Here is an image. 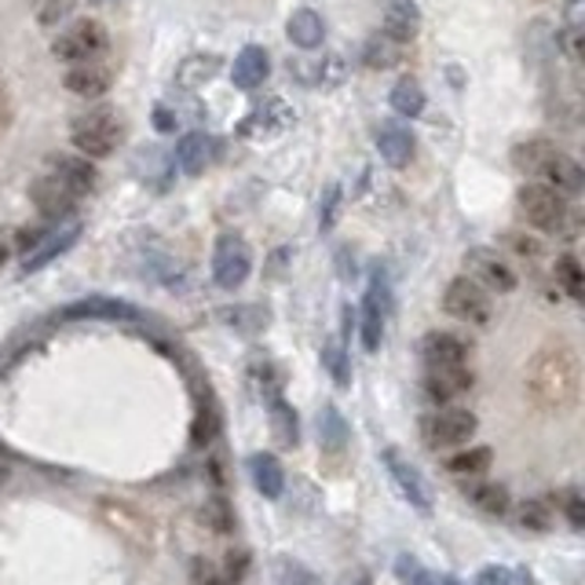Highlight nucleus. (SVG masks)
<instances>
[{
  "label": "nucleus",
  "instance_id": "nucleus-42",
  "mask_svg": "<svg viewBox=\"0 0 585 585\" xmlns=\"http://www.w3.org/2000/svg\"><path fill=\"white\" fill-rule=\"evenodd\" d=\"M201 523L217 534H231L234 531V512H231V505H227V498H209L206 505H201Z\"/></svg>",
  "mask_w": 585,
  "mask_h": 585
},
{
  "label": "nucleus",
  "instance_id": "nucleus-56",
  "mask_svg": "<svg viewBox=\"0 0 585 585\" xmlns=\"http://www.w3.org/2000/svg\"><path fill=\"white\" fill-rule=\"evenodd\" d=\"M88 4H95V8H103V4H114V0H88Z\"/></svg>",
  "mask_w": 585,
  "mask_h": 585
},
{
  "label": "nucleus",
  "instance_id": "nucleus-47",
  "mask_svg": "<svg viewBox=\"0 0 585 585\" xmlns=\"http://www.w3.org/2000/svg\"><path fill=\"white\" fill-rule=\"evenodd\" d=\"M556 44L564 48L571 63H582V27H564L556 33Z\"/></svg>",
  "mask_w": 585,
  "mask_h": 585
},
{
  "label": "nucleus",
  "instance_id": "nucleus-24",
  "mask_svg": "<svg viewBox=\"0 0 585 585\" xmlns=\"http://www.w3.org/2000/svg\"><path fill=\"white\" fill-rule=\"evenodd\" d=\"M212 150H217V143H212L206 133H190V136H184L180 143H176L173 165H180V173H187V176H201L209 169Z\"/></svg>",
  "mask_w": 585,
  "mask_h": 585
},
{
  "label": "nucleus",
  "instance_id": "nucleus-3",
  "mask_svg": "<svg viewBox=\"0 0 585 585\" xmlns=\"http://www.w3.org/2000/svg\"><path fill=\"white\" fill-rule=\"evenodd\" d=\"M476 428H480L476 414L461 410V406H439L421 417V439L432 450H461L476 436Z\"/></svg>",
  "mask_w": 585,
  "mask_h": 585
},
{
  "label": "nucleus",
  "instance_id": "nucleus-16",
  "mask_svg": "<svg viewBox=\"0 0 585 585\" xmlns=\"http://www.w3.org/2000/svg\"><path fill=\"white\" fill-rule=\"evenodd\" d=\"M374 143H377L380 158H385L391 169H406V165L414 161V150H417L414 133L399 122H380L374 128Z\"/></svg>",
  "mask_w": 585,
  "mask_h": 585
},
{
  "label": "nucleus",
  "instance_id": "nucleus-43",
  "mask_svg": "<svg viewBox=\"0 0 585 585\" xmlns=\"http://www.w3.org/2000/svg\"><path fill=\"white\" fill-rule=\"evenodd\" d=\"M274 571H279V575H274V585H315L312 571L301 567V564H293V560H279Z\"/></svg>",
  "mask_w": 585,
  "mask_h": 585
},
{
  "label": "nucleus",
  "instance_id": "nucleus-18",
  "mask_svg": "<svg viewBox=\"0 0 585 585\" xmlns=\"http://www.w3.org/2000/svg\"><path fill=\"white\" fill-rule=\"evenodd\" d=\"M421 359L425 366H461L469 363V341L458 337V333L432 330L421 341Z\"/></svg>",
  "mask_w": 585,
  "mask_h": 585
},
{
  "label": "nucleus",
  "instance_id": "nucleus-10",
  "mask_svg": "<svg viewBox=\"0 0 585 585\" xmlns=\"http://www.w3.org/2000/svg\"><path fill=\"white\" fill-rule=\"evenodd\" d=\"M464 279H472L487 293H512L520 285L516 271L498 253H491V249H469V257H464Z\"/></svg>",
  "mask_w": 585,
  "mask_h": 585
},
{
  "label": "nucleus",
  "instance_id": "nucleus-41",
  "mask_svg": "<svg viewBox=\"0 0 585 585\" xmlns=\"http://www.w3.org/2000/svg\"><path fill=\"white\" fill-rule=\"evenodd\" d=\"M472 585H534L531 571L527 567H483L480 575L472 578Z\"/></svg>",
  "mask_w": 585,
  "mask_h": 585
},
{
  "label": "nucleus",
  "instance_id": "nucleus-21",
  "mask_svg": "<svg viewBox=\"0 0 585 585\" xmlns=\"http://www.w3.org/2000/svg\"><path fill=\"white\" fill-rule=\"evenodd\" d=\"M560 154H564V150H560L556 143L527 139V143H516V147H512V165H516L520 173L534 176V180H545V173L553 169Z\"/></svg>",
  "mask_w": 585,
  "mask_h": 585
},
{
  "label": "nucleus",
  "instance_id": "nucleus-5",
  "mask_svg": "<svg viewBox=\"0 0 585 585\" xmlns=\"http://www.w3.org/2000/svg\"><path fill=\"white\" fill-rule=\"evenodd\" d=\"M520 217L534 231H560L567 220V198L549 184H523L516 195Z\"/></svg>",
  "mask_w": 585,
  "mask_h": 585
},
{
  "label": "nucleus",
  "instance_id": "nucleus-27",
  "mask_svg": "<svg viewBox=\"0 0 585 585\" xmlns=\"http://www.w3.org/2000/svg\"><path fill=\"white\" fill-rule=\"evenodd\" d=\"M348 421L341 417L337 406H322L318 414V443L322 453H330V458H344V450H348Z\"/></svg>",
  "mask_w": 585,
  "mask_h": 585
},
{
  "label": "nucleus",
  "instance_id": "nucleus-33",
  "mask_svg": "<svg viewBox=\"0 0 585 585\" xmlns=\"http://www.w3.org/2000/svg\"><path fill=\"white\" fill-rule=\"evenodd\" d=\"M491 461H494L491 447H469V450H458L453 458H447V472L461 476V480H476V476H483L487 469H491Z\"/></svg>",
  "mask_w": 585,
  "mask_h": 585
},
{
  "label": "nucleus",
  "instance_id": "nucleus-11",
  "mask_svg": "<svg viewBox=\"0 0 585 585\" xmlns=\"http://www.w3.org/2000/svg\"><path fill=\"white\" fill-rule=\"evenodd\" d=\"M30 201L38 206V212L44 220H63L77 209L81 195L66 180H59L55 173H44L41 180L30 187Z\"/></svg>",
  "mask_w": 585,
  "mask_h": 585
},
{
  "label": "nucleus",
  "instance_id": "nucleus-45",
  "mask_svg": "<svg viewBox=\"0 0 585 585\" xmlns=\"http://www.w3.org/2000/svg\"><path fill=\"white\" fill-rule=\"evenodd\" d=\"M223 578H227V585H234V582H242L246 578V571H249V553L246 549H231V553H227V560H223Z\"/></svg>",
  "mask_w": 585,
  "mask_h": 585
},
{
  "label": "nucleus",
  "instance_id": "nucleus-12",
  "mask_svg": "<svg viewBox=\"0 0 585 585\" xmlns=\"http://www.w3.org/2000/svg\"><path fill=\"white\" fill-rule=\"evenodd\" d=\"M388 285L380 274H374V282H369V290L363 296V322H359V337H363V348L366 352H377L380 341H385V322H388Z\"/></svg>",
  "mask_w": 585,
  "mask_h": 585
},
{
  "label": "nucleus",
  "instance_id": "nucleus-6",
  "mask_svg": "<svg viewBox=\"0 0 585 585\" xmlns=\"http://www.w3.org/2000/svg\"><path fill=\"white\" fill-rule=\"evenodd\" d=\"M249 271H253V249L246 238L220 234L217 249H212V282L220 290H238L249 279Z\"/></svg>",
  "mask_w": 585,
  "mask_h": 585
},
{
  "label": "nucleus",
  "instance_id": "nucleus-1",
  "mask_svg": "<svg viewBox=\"0 0 585 585\" xmlns=\"http://www.w3.org/2000/svg\"><path fill=\"white\" fill-rule=\"evenodd\" d=\"M523 388H527V399L539 406L542 414L575 410L578 396H582L578 352L564 341L545 344V348L531 355L527 374H523Z\"/></svg>",
  "mask_w": 585,
  "mask_h": 585
},
{
  "label": "nucleus",
  "instance_id": "nucleus-35",
  "mask_svg": "<svg viewBox=\"0 0 585 585\" xmlns=\"http://www.w3.org/2000/svg\"><path fill=\"white\" fill-rule=\"evenodd\" d=\"M403 63V44L388 41L385 33H377V38H369L363 48V66L369 70H391Z\"/></svg>",
  "mask_w": 585,
  "mask_h": 585
},
{
  "label": "nucleus",
  "instance_id": "nucleus-4",
  "mask_svg": "<svg viewBox=\"0 0 585 585\" xmlns=\"http://www.w3.org/2000/svg\"><path fill=\"white\" fill-rule=\"evenodd\" d=\"M106 44H111V38H106V27L100 19H77L52 41V55L59 63L74 66V63H88V59H100L106 52Z\"/></svg>",
  "mask_w": 585,
  "mask_h": 585
},
{
  "label": "nucleus",
  "instance_id": "nucleus-32",
  "mask_svg": "<svg viewBox=\"0 0 585 585\" xmlns=\"http://www.w3.org/2000/svg\"><path fill=\"white\" fill-rule=\"evenodd\" d=\"M268 414H271V428H274V439H279L282 447H296L301 443V417L290 403L282 396L268 399Z\"/></svg>",
  "mask_w": 585,
  "mask_h": 585
},
{
  "label": "nucleus",
  "instance_id": "nucleus-44",
  "mask_svg": "<svg viewBox=\"0 0 585 585\" xmlns=\"http://www.w3.org/2000/svg\"><path fill=\"white\" fill-rule=\"evenodd\" d=\"M190 585H227L223 571L217 564H209V560H195L190 564Z\"/></svg>",
  "mask_w": 585,
  "mask_h": 585
},
{
  "label": "nucleus",
  "instance_id": "nucleus-50",
  "mask_svg": "<svg viewBox=\"0 0 585 585\" xmlns=\"http://www.w3.org/2000/svg\"><path fill=\"white\" fill-rule=\"evenodd\" d=\"M564 512H567L571 527H582V523H585V501H582L578 491H567L564 494Z\"/></svg>",
  "mask_w": 585,
  "mask_h": 585
},
{
  "label": "nucleus",
  "instance_id": "nucleus-34",
  "mask_svg": "<svg viewBox=\"0 0 585 585\" xmlns=\"http://www.w3.org/2000/svg\"><path fill=\"white\" fill-rule=\"evenodd\" d=\"M220 425H223L220 406H217V399H212V391H206V396L198 399V414H195V443L209 447L212 439L220 436Z\"/></svg>",
  "mask_w": 585,
  "mask_h": 585
},
{
  "label": "nucleus",
  "instance_id": "nucleus-30",
  "mask_svg": "<svg viewBox=\"0 0 585 585\" xmlns=\"http://www.w3.org/2000/svg\"><path fill=\"white\" fill-rule=\"evenodd\" d=\"M388 103H391V111H396L399 117H421L425 114V103H428V95L421 88V81L417 77H399L396 85H391V95H388Z\"/></svg>",
  "mask_w": 585,
  "mask_h": 585
},
{
  "label": "nucleus",
  "instance_id": "nucleus-54",
  "mask_svg": "<svg viewBox=\"0 0 585 585\" xmlns=\"http://www.w3.org/2000/svg\"><path fill=\"white\" fill-rule=\"evenodd\" d=\"M8 257H11V238H8L4 231H0V268L8 264Z\"/></svg>",
  "mask_w": 585,
  "mask_h": 585
},
{
  "label": "nucleus",
  "instance_id": "nucleus-14",
  "mask_svg": "<svg viewBox=\"0 0 585 585\" xmlns=\"http://www.w3.org/2000/svg\"><path fill=\"white\" fill-rule=\"evenodd\" d=\"M63 322H77V318H106V322H139L143 312L136 304L128 301H117V296H85V301H74L66 304L63 312H59Z\"/></svg>",
  "mask_w": 585,
  "mask_h": 585
},
{
  "label": "nucleus",
  "instance_id": "nucleus-49",
  "mask_svg": "<svg viewBox=\"0 0 585 585\" xmlns=\"http://www.w3.org/2000/svg\"><path fill=\"white\" fill-rule=\"evenodd\" d=\"M337 206H341V184H330L326 201H322V217H318V227H322V231H330L333 220H337Z\"/></svg>",
  "mask_w": 585,
  "mask_h": 585
},
{
  "label": "nucleus",
  "instance_id": "nucleus-36",
  "mask_svg": "<svg viewBox=\"0 0 585 585\" xmlns=\"http://www.w3.org/2000/svg\"><path fill=\"white\" fill-rule=\"evenodd\" d=\"M509 512H516V523L523 531H539V534H545L549 527H553V509L545 505V501H539V498H527V501H520L516 509H509Z\"/></svg>",
  "mask_w": 585,
  "mask_h": 585
},
{
  "label": "nucleus",
  "instance_id": "nucleus-46",
  "mask_svg": "<svg viewBox=\"0 0 585 585\" xmlns=\"http://www.w3.org/2000/svg\"><path fill=\"white\" fill-rule=\"evenodd\" d=\"M512 253H520V257H527V260H534V257H542V242L539 238H531V234H520V231H512V234H505L501 238Z\"/></svg>",
  "mask_w": 585,
  "mask_h": 585
},
{
  "label": "nucleus",
  "instance_id": "nucleus-51",
  "mask_svg": "<svg viewBox=\"0 0 585 585\" xmlns=\"http://www.w3.org/2000/svg\"><path fill=\"white\" fill-rule=\"evenodd\" d=\"M154 125H158V133H176L180 128V114H173L169 106H158L154 111Z\"/></svg>",
  "mask_w": 585,
  "mask_h": 585
},
{
  "label": "nucleus",
  "instance_id": "nucleus-22",
  "mask_svg": "<svg viewBox=\"0 0 585 585\" xmlns=\"http://www.w3.org/2000/svg\"><path fill=\"white\" fill-rule=\"evenodd\" d=\"M421 30V11H417L414 0H388L385 8V22H380V33L396 44H410Z\"/></svg>",
  "mask_w": 585,
  "mask_h": 585
},
{
  "label": "nucleus",
  "instance_id": "nucleus-40",
  "mask_svg": "<svg viewBox=\"0 0 585 585\" xmlns=\"http://www.w3.org/2000/svg\"><path fill=\"white\" fill-rule=\"evenodd\" d=\"M322 366L330 369V377H333V385L337 388L352 385V363H348V355H344V344L330 341L326 348H322Z\"/></svg>",
  "mask_w": 585,
  "mask_h": 585
},
{
  "label": "nucleus",
  "instance_id": "nucleus-19",
  "mask_svg": "<svg viewBox=\"0 0 585 585\" xmlns=\"http://www.w3.org/2000/svg\"><path fill=\"white\" fill-rule=\"evenodd\" d=\"M48 173H55L59 180H66L77 195H88V190L100 184V169H95V161H88L85 154H63L59 150V154L48 158Z\"/></svg>",
  "mask_w": 585,
  "mask_h": 585
},
{
  "label": "nucleus",
  "instance_id": "nucleus-48",
  "mask_svg": "<svg viewBox=\"0 0 585 585\" xmlns=\"http://www.w3.org/2000/svg\"><path fill=\"white\" fill-rule=\"evenodd\" d=\"M70 8H74V0H44L41 4V27H55L59 19L70 15Z\"/></svg>",
  "mask_w": 585,
  "mask_h": 585
},
{
  "label": "nucleus",
  "instance_id": "nucleus-17",
  "mask_svg": "<svg viewBox=\"0 0 585 585\" xmlns=\"http://www.w3.org/2000/svg\"><path fill=\"white\" fill-rule=\"evenodd\" d=\"M348 66H344L341 55H322V59H301V63H290V77L301 81L307 88H333L341 85Z\"/></svg>",
  "mask_w": 585,
  "mask_h": 585
},
{
  "label": "nucleus",
  "instance_id": "nucleus-55",
  "mask_svg": "<svg viewBox=\"0 0 585 585\" xmlns=\"http://www.w3.org/2000/svg\"><path fill=\"white\" fill-rule=\"evenodd\" d=\"M348 585H374V582H369V575H359V578H352Z\"/></svg>",
  "mask_w": 585,
  "mask_h": 585
},
{
  "label": "nucleus",
  "instance_id": "nucleus-23",
  "mask_svg": "<svg viewBox=\"0 0 585 585\" xmlns=\"http://www.w3.org/2000/svg\"><path fill=\"white\" fill-rule=\"evenodd\" d=\"M81 238V223H66V227H59V231H52L44 238V242L38 246V249H30L27 253V260H22V271L27 274H33V271H41V268H48L52 260H59L63 253H70L74 249V242Z\"/></svg>",
  "mask_w": 585,
  "mask_h": 585
},
{
  "label": "nucleus",
  "instance_id": "nucleus-2",
  "mask_svg": "<svg viewBox=\"0 0 585 585\" xmlns=\"http://www.w3.org/2000/svg\"><path fill=\"white\" fill-rule=\"evenodd\" d=\"M122 139H125V128H122V117L114 111H92L85 117H74V125H70V143H74V150L85 154L88 161L111 158V154L122 147Z\"/></svg>",
  "mask_w": 585,
  "mask_h": 585
},
{
  "label": "nucleus",
  "instance_id": "nucleus-25",
  "mask_svg": "<svg viewBox=\"0 0 585 585\" xmlns=\"http://www.w3.org/2000/svg\"><path fill=\"white\" fill-rule=\"evenodd\" d=\"M464 498L472 501L476 509L483 512V516H509V509H512V498H509V487H501V483H487V480H464Z\"/></svg>",
  "mask_w": 585,
  "mask_h": 585
},
{
  "label": "nucleus",
  "instance_id": "nucleus-28",
  "mask_svg": "<svg viewBox=\"0 0 585 585\" xmlns=\"http://www.w3.org/2000/svg\"><path fill=\"white\" fill-rule=\"evenodd\" d=\"M217 74H220V55H187L184 63L176 66V85L187 92H198Z\"/></svg>",
  "mask_w": 585,
  "mask_h": 585
},
{
  "label": "nucleus",
  "instance_id": "nucleus-26",
  "mask_svg": "<svg viewBox=\"0 0 585 585\" xmlns=\"http://www.w3.org/2000/svg\"><path fill=\"white\" fill-rule=\"evenodd\" d=\"M285 33H290V41L296 48L315 52V48H322V41H326V22H322L315 8H301V11H293L290 22H285Z\"/></svg>",
  "mask_w": 585,
  "mask_h": 585
},
{
  "label": "nucleus",
  "instance_id": "nucleus-13",
  "mask_svg": "<svg viewBox=\"0 0 585 585\" xmlns=\"http://www.w3.org/2000/svg\"><path fill=\"white\" fill-rule=\"evenodd\" d=\"M472 385H476V377L464 363L461 366H428L425 380H421L425 396L436 406H450L453 399H461L464 391H472Z\"/></svg>",
  "mask_w": 585,
  "mask_h": 585
},
{
  "label": "nucleus",
  "instance_id": "nucleus-9",
  "mask_svg": "<svg viewBox=\"0 0 585 585\" xmlns=\"http://www.w3.org/2000/svg\"><path fill=\"white\" fill-rule=\"evenodd\" d=\"M293 122H296L293 106L285 103V100H279V95H271V100L257 103L253 111H249L242 122H238V136L253 139V143H264V139L282 136Z\"/></svg>",
  "mask_w": 585,
  "mask_h": 585
},
{
  "label": "nucleus",
  "instance_id": "nucleus-20",
  "mask_svg": "<svg viewBox=\"0 0 585 585\" xmlns=\"http://www.w3.org/2000/svg\"><path fill=\"white\" fill-rule=\"evenodd\" d=\"M268 77H271V55H268V48L249 44V48H242V52L234 55V66H231L234 88L253 92V88L264 85Z\"/></svg>",
  "mask_w": 585,
  "mask_h": 585
},
{
  "label": "nucleus",
  "instance_id": "nucleus-52",
  "mask_svg": "<svg viewBox=\"0 0 585 585\" xmlns=\"http://www.w3.org/2000/svg\"><path fill=\"white\" fill-rule=\"evenodd\" d=\"M8 125H11V100H8V88L0 85V136L8 133Z\"/></svg>",
  "mask_w": 585,
  "mask_h": 585
},
{
  "label": "nucleus",
  "instance_id": "nucleus-39",
  "mask_svg": "<svg viewBox=\"0 0 585 585\" xmlns=\"http://www.w3.org/2000/svg\"><path fill=\"white\" fill-rule=\"evenodd\" d=\"M396 578L403 585H453L447 575H436V571H428L421 560H414V556L396 560Z\"/></svg>",
  "mask_w": 585,
  "mask_h": 585
},
{
  "label": "nucleus",
  "instance_id": "nucleus-15",
  "mask_svg": "<svg viewBox=\"0 0 585 585\" xmlns=\"http://www.w3.org/2000/svg\"><path fill=\"white\" fill-rule=\"evenodd\" d=\"M66 88L81 95V100H100L114 85V70L103 59H88V63H74L66 70Z\"/></svg>",
  "mask_w": 585,
  "mask_h": 585
},
{
  "label": "nucleus",
  "instance_id": "nucleus-53",
  "mask_svg": "<svg viewBox=\"0 0 585 585\" xmlns=\"http://www.w3.org/2000/svg\"><path fill=\"white\" fill-rule=\"evenodd\" d=\"M582 4L585 0H567V27H582Z\"/></svg>",
  "mask_w": 585,
  "mask_h": 585
},
{
  "label": "nucleus",
  "instance_id": "nucleus-7",
  "mask_svg": "<svg viewBox=\"0 0 585 585\" xmlns=\"http://www.w3.org/2000/svg\"><path fill=\"white\" fill-rule=\"evenodd\" d=\"M380 464L388 469V480L396 483V491L403 494V501L417 512H432V487L425 483V476L414 469L410 458H403L396 447L380 450Z\"/></svg>",
  "mask_w": 585,
  "mask_h": 585
},
{
  "label": "nucleus",
  "instance_id": "nucleus-29",
  "mask_svg": "<svg viewBox=\"0 0 585 585\" xmlns=\"http://www.w3.org/2000/svg\"><path fill=\"white\" fill-rule=\"evenodd\" d=\"M249 472H253V483L257 491L264 498H282L285 491V472H282V461L274 458V453H253V461H249Z\"/></svg>",
  "mask_w": 585,
  "mask_h": 585
},
{
  "label": "nucleus",
  "instance_id": "nucleus-8",
  "mask_svg": "<svg viewBox=\"0 0 585 585\" xmlns=\"http://www.w3.org/2000/svg\"><path fill=\"white\" fill-rule=\"evenodd\" d=\"M443 307H447L450 318L469 322V326H487V322H491V312H494L491 293L480 290V285H476L472 279H464V274L447 285Z\"/></svg>",
  "mask_w": 585,
  "mask_h": 585
},
{
  "label": "nucleus",
  "instance_id": "nucleus-31",
  "mask_svg": "<svg viewBox=\"0 0 585 585\" xmlns=\"http://www.w3.org/2000/svg\"><path fill=\"white\" fill-rule=\"evenodd\" d=\"M223 326H231L234 333H246V337H257L271 326V312L260 304H242V307H223L220 312Z\"/></svg>",
  "mask_w": 585,
  "mask_h": 585
},
{
  "label": "nucleus",
  "instance_id": "nucleus-38",
  "mask_svg": "<svg viewBox=\"0 0 585 585\" xmlns=\"http://www.w3.org/2000/svg\"><path fill=\"white\" fill-rule=\"evenodd\" d=\"M249 377H253V388L268 399L274 396H282V385H285V377H282V369L274 366L271 359H253V366H249Z\"/></svg>",
  "mask_w": 585,
  "mask_h": 585
},
{
  "label": "nucleus",
  "instance_id": "nucleus-37",
  "mask_svg": "<svg viewBox=\"0 0 585 585\" xmlns=\"http://www.w3.org/2000/svg\"><path fill=\"white\" fill-rule=\"evenodd\" d=\"M553 274H556V285L571 296V301H578V296L585 293V271H582V264H578L575 253H564V257H560L556 268H553Z\"/></svg>",
  "mask_w": 585,
  "mask_h": 585
}]
</instances>
